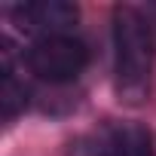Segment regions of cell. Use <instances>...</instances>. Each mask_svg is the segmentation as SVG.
<instances>
[{
    "label": "cell",
    "mask_w": 156,
    "mask_h": 156,
    "mask_svg": "<svg viewBox=\"0 0 156 156\" xmlns=\"http://www.w3.org/2000/svg\"><path fill=\"white\" fill-rule=\"evenodd\" d=\"M113 46H116V92L122 101L141 104L150 92L153 31L138 9L116 6V12H113Z\"/></svg>",
    "instance_id": "cell-1"
},
{
    "label": "cell",
    "mask_w": 156,
    "mask_h": 156,
    "mask_svg": "<svg viewBox=\"0 0 156 156\" xmlns=\"http://www.w3.org/2000/svg\"><path fill=\"white\" fill-rule=\"evenodd\" d=\"M76 19L80 9L67 0H40V3H28L19 9V22L28 31H40L43 37H64Z\"/></svg>",
    "instance_id": "cell-3"
},
{
    "label": "cell",
    "mask_w": 156,
    "mask_h": 156,
    "mask_svg": "<svg viewBox=\"0 0 156 156\" xmlns=\"http://www.w3.org/2000/svg\"><path fill=\"white\" fill-rule=\"evenodd\" d=\"M89 64V49L73 37H40L28 52V67L34 76L46 83H67L76 80Z\"/></svg>",
    "instance_id": "cell-2"
},
{
    "label": "cell",
    "mask_w": 156,
    "mask_h": 156,
    "mask_svg": "<svg viewBox=\"0 0 156 156\" xmlns=\"http://www.w3.org/2000/svg\"><path fill=\"white\" fill-rule=\"evenodd\" d=\"M95 156H153V138L144 126L122 122L98 141Z\"/></svg>",
    "instance_id": "cell-4"
},
{
    "label": "cell",
    "mask_w": 156,
    "mask_h": 156,
    "mask_svg": "<svg viewBox=\"0 0 156 156\" xmlns=\"http://www.w3.org/2000/svg\"><path fill=\"white\" fill-rule=\"evenodd\" d=\"M0 104H3L6 116H16L28 104V89L22 83H16V76H12L9 67H6V76H3V89H0Z\"/></svg>",
    "instance_id": "cell-5"
}]
</instances>
